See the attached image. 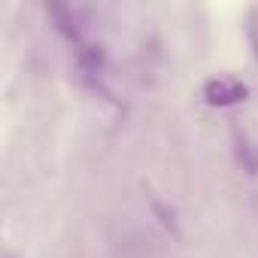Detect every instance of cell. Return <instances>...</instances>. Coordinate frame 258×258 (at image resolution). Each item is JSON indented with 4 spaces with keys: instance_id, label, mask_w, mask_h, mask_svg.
<instances>
[{
    "instance_id": "1",
    "label": "cell",
    "mask_w": 258,
    "mask_h": 258,
    "mask_svg": "<svg viewBox=\"0 0 258 258\" xmlns=\"http://www.w3.org/2000/svg\"><path fill=\"white\" fill-rule=\"evenodd\" d=\"M201 97L210 106L228 109V106H237V103H243L249 97V85L240 82V79H234V76H216V79H207L204 82Z\"/></svg>"
},
{
    "instance_id": "2",
    "label": "cell",
    "mask_w": 258,
    "mask_h": 258,
    "mask_svg": "<svg viewBox=\"0 0 258 258\" xmlns=\"http://www.w3.org/2000/svg\"><path fill=\"white\" fill-rule=\"evenodd\" d=\"M46 16L52 19L55 31L64 40H70L73 46H82L85 43L82 40V22H79V16H76L73 7H67V4H46Z\"/></svg>"
},
{
    "instance_id": "3",
    "label": "cell",
    "mask_w": 258,
    "mask_h": 258,
    "mask_svg": "<svg viewBox=\"0 0 258 258\" xmlns=\"http://www.w3.org/2000/svg\"><path fill=\"white\" fill-rule=\"evenodd\" d=\"M115 258H158V246L149 234L131 231L115 243Z\"/></svg>"
},
{
    "instance_id": "4",
    "label": "cell",
    "mask_w": 258,
    "mask_h": 258,
    "mask_svg": "<svg viewBox=\"0 0 258 258\" xmlns=\"http://www.w3.org/2000/svg\"><path fill=\"white\" fill-rule=\"evenodd\" d=\"M76 67H79L82 76H103V70H106V49L100 43L76 46Z\"/></svg>"
},
{
    "instance_id": "5",
    "label": "cell",
    "mask_w": 258,
    "mask_h": 258,
    "mask_svg": "<svg viewBox=\"0 0 258 258\" xmlns=\"http://www.w3.org/2000/svg\"><path fill=\"white\" fill-rule=\"evenodd\" d=\"M234 155H237V164L249 173V176H258V149L252 146V140L246 137V131H240V127L234 124Z\"/></svg>"
},
{
    "instance_id": "6",
    "label": "cell",
    "mask_w": 258,
    "mask_h": 258,
    "mask_svg": "<svg viewBox=\"0 0 258 258\" xmlns=\"http://www.w3.org/2000/svg\"><path fill=\"white\" fill-rule=\"evenodd\" d=\"M149 207H152V216L161 222V228L164 231H170L173 237H182V231H179V219H176V210H170L161 198H155V195H149Z\"/></svg>"
}]
</instances>
